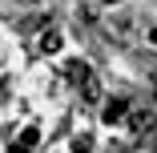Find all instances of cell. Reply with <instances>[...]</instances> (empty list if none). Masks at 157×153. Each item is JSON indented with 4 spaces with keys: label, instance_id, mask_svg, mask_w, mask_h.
<instances>
[{
    "label": "cell",
    "instance_id": "6da1fadb",
    "mask_svg": "<svg viewBox=\"0 0 157 153\" xmlns=\"http://www.w3.org/2000/svg\"><path fill=\"white\" fill-rule=\"evenodd\" d=\"M65 77L81 89V93H85V101H97V77H93V69L85 65V60H69V65H65Z\"/></svg>",
    "mask_w": 157,
    "mask_h": 153
},
{
    "label": "cell",
    "instance_id": "7a4b0ae2",
    "mask_svg": "<svg viewBox=\"0 0 157 153\" xmlns=\"http://www.w3.org/2000/svg\"><path fill=\"white\" fill-rule=\"evenodd\" d=\"M153 125H157V117H153L149 109H141V113H133V117H129V133H133V137L153 133Z\"/></svg>",
    "mask_w": 157,
    "mask_h": 153
},
{
    "label": "cell",
    "instance_id": "3957f363",
    "mask_svg": "<svg viewBox=\"0 0 157 153\" xmlns=\"http://www.w3.org/2000/svg\"><path fill=\"white\" fill-rule=\"evenodd\" d=\"M36 141H40V129L36 125H28L20 137H16V145H12V153H28V149H36Z\"/></svg>",
    "mask_w": 157,
    "mask_h": 153
},
{
    "label": "cell",
    "instance_id": "277c9868",
    "mask_svg": "<svg viewBox=\"0 0 157 153\" xmlns=\"http://www.w3.org/2000/svg\"><path fill=\"white\" fill-rule=\"evenodd\" d=\"M125 109H129V105H125V101H121V97H113V101H109V105H105V121H109V125H117V121H121V117H125Z\"/></svg>",
    "mask_w": 157,
    "mask_h": 153
},
{
    "label": "cell",
    "instance_id": "5b68a950",
    "mask_svg": "<svg viewBox=\"0 0 157 153\" xmlns=\"http://www.w3.org/2000/svg\"><path fill=\"white\" fill-rule=\"evenodd\" d=\"M40 48L44 52H60V33H44L40 36Z\"/></svg>",
    "mask_w": 157,
    "mask_h": 153
},
{
    "label": "cell",
    "instance_id": "8992f818",
    "mask_svg": "<svg viewBox=\"0 0 157 153\" xmlns=\"http://www.w3.org/2000/svg\"><path fill=\"white\" fill-rule=\"evenodd\" d=\"M149 40H153V44H157V28H153V33H149Z\"/></svg>",
    "mask_w": 157,
    "mask_h": 153
},
{
    "label": "cell",
    "instance_id": "52a82bcc",
    "mask_svg": "<svg viewBox=\"0 0 157 153\" xmlns=\"http://www.w3.org/2000/svg\"><path fill=\"white\" fill-rule=\"evenodd\" d=\"M101 4H121V0H101Z\"/></svg>",
    "mask_w": 157,
    "mask_h": 153
},
{
    "label": "cell",
    "instance_id": "ba28073f",
    "mask_svg": "<svg viewBox=\"0 0 157 153\" xmlns=\"http://www.w3.org/2000/svg\"><path fill=\"white\" fill-rule=\"evenodd\" d=\"M153 85H157V77H153Z\"/></svg>",
    "mask_w": 157,
    "mask_h": 153
}]
</instances>
